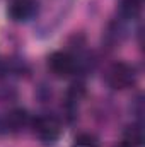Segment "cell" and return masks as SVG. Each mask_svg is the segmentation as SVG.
<instances>
[{
  "mask_svg": "<svg viewBox=\"0 0 145 147\" xmlns=\"http://www.w3.org/2000/svg\"><path fill=\"white\" fill-rule=\"evenodd\" d=\"M33 132L38 139L41 140V144L44 146H51L60 139L62 134V125L55 116H39L33 121Z\"/></svg>",
  "mask_w": 145,
  "mask_h": 147,
  "instance_id": "1",
  "label": "cell"
},
{
  "mask_svg": "<svg viewBox=\"0 0 145 147\" xmlns=\"http://www.w3.org/2000/svg\"><path fill=\"white\" fill-rule=\"evenodd\" d=\"M106 80L113 89H126L130 86L135 84L137 80V70L133 65L125 63V62H118L113 63L108 70Z\"/></svg>",
  "mask_w": 145,
  "mask_h": 147,
  "instance_id": "2",
  "label": "cell"
},
{
  "mask_svg": "<svg viewBox=\"0 0 145 147\" xmlns=\"http://www.w3.org/2000/svg\"><path fill=\"white\" fill-rule=\"evenodd\" d=\"M9 16L17 22H26L38 14V0H10Z\"/></svg>",
  "mask_w": 145,
  "mask_h": 147,
  "instance_id": "4",
  "label": "cell"
},
{
  "mask_svg": "<svg viewBox=\"0 0 145 147\" xmlns=\"http://www.w3.org/2000/svg\"><path fill=\"white\" fill-rule=\"evenodd\" d=\"M72 147H99V142L92 134H80L73 139Z\"/></svg>",
  "mask_w": 145,
  "mask_h": 147,
  "instance_id": "8",
  "label": "cell"
},
{
  "mask_svg": "<svg viewBox=\"0 0 145 147\" xmlns=\"http://www.w3.org/2000/svg\"><path fill=\"white\" fill-rule=\"evenodd\" d=\"M116 147H130V146H128V144H125V142H121L119 146H116Z\"/></svg>",
  "mask_w": 145,
  "mask_h": 147,
  "instance_id": "10",
  "label": "cell"
},
{
  "mask_svg": "<svg viewBox=\"0 0 145 147\" xmlns=\"http://www.w3.org/2000/svg\"><path fill=\"white\" fill-rule=\"evenodd\" d=\"M48 67L56 77H68L70 74L75 72L77 62L67 51H55L48 58Z\"/></svg>",
  "mask_w": 145,
  "mask_h": 147,
  "instance_id": "3",
  "label": "cell"
},
{
  "mask_svg": "<svg viewBox=\"0 0 145 147\" xmlns=\"http://www.w3.org/2000/svg\"><path fill=\"white\" fill-rule=\"evenodd\" d=\"M29 123V116L24 110H14L3 116H0V134L19 132Z\"/></svg>",
  "mask_w": 145,
  "mask_h": 147,
  "instance_id": "5",
  "label": "cell"
},
{
  "mask_svg": "<svg viewBox=\"0 0 145 147\" xmlns=\"http://www.w3.org/2000/svg\"><path fill=\"white\" fill-rule=\"evenodd\" d=\"M142 0H119V12L126 19H135L140 14Z\"/></svg>",
  "mask_w": 145,
  "mask_h": 147,
  "instance_id": "6",
  "label": "cell"
},
{
  "mask_svg": "<svg viewBox=\"0 0 145 147\" xmlns=\"http://www.w3.org/2000/svg\"><path fill=\"white\" fill-rule=\"evenodd\" d=\"M125 144H128L130 147H140L144 142V130L140 125H132L126 128L125 132Z\"/></svg>",
  "mask_w": 145,
  "mask_h": 147,
  "instance_id": "7",
  "label": "cell"
},
{
  "mask_svg": "<svg viewBox=\"0 0 145 147\" xmlns=\"http://www.w3.org/2000/svg\"><path fill=\"white\" fill-rule=\"evenodd\" d=\"M5 74H7V63L0 60V77H3Z\"/></svg>",
  "mask_w": 145,
  "mask_h": 147,
  "instance_id": "9",
  "label": "cell"
}]
</instances>
